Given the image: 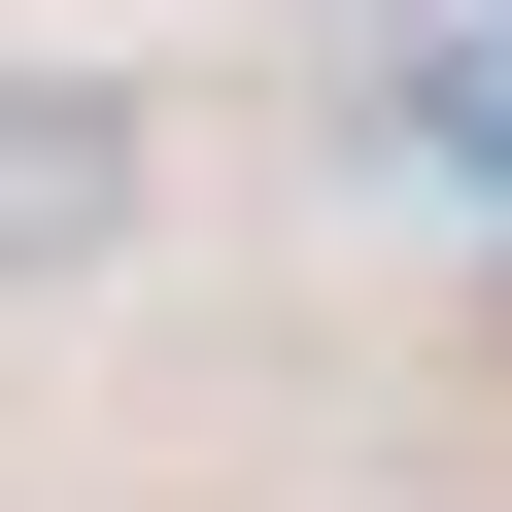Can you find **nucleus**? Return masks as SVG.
I'll return each mask as SVG.
<instances>
[{"instance_id": "obj_1", "label": "nucleus", "mask_w": 512, "mask_h": 512, "mask_svg": "<svg viewBox=\"0 0 512 512\" xmlns=\"http://www.w3.org/2000/svg\"><path fill=\"white\" fill-rule=\"evenodd\" d=\"M69 274H137V103L0 69V308H69Z\"/></svg>"}]
</instances>
